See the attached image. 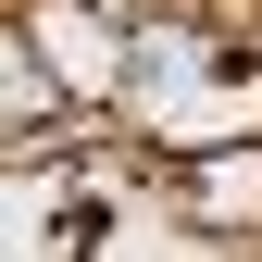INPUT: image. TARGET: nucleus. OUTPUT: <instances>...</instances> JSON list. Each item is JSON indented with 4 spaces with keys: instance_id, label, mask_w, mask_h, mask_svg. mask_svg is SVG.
<instances>
[{
    "instance_id": "2",
    "label": "nucleus",
    "mask_w": 262,
    "mask_h": 262,
    "mask_svg": "<svg viewBox=\"0 0 262 262\" xmlns=\"http://www.w3.org/2000/svg\"><path fill=\"white\" fill-rule=\"evenodd\" d=\"M13 25L50 50V75L75 100H125V75H138V25L125 13H100V0H13Z\"/></svg>"
},
{
    "instance_id": "1",
    "label": "nucleus",
    "mask_w": 262,
    "mask_h": 262,
    "mask_svg": "<svg viewBox=\"0 0 262 262\" xmlns=\"http://www.w3.org/2000/svg\"><path fill=\"white\" fill-rule=\"evenodd\" d=\"M125 113L162 162L262 138V50H237V25H138V75H125Z\"/></svg>"
},
{
    "instance_id": "3",
    "label": "nucleus",
    "mask_w": 262,
    "mask_h": 262,
    "mask_svg": "<svg viewBox=\"0 0 262 262\" xmlns=\"http://www.w3.org/2000/svg\"><path fill=\"white\" fill-rule=\"evenodd\" d=\"M175 175H187V200H200V225H225V237H237V225H262V138L187 150Z\"/></svg>"
}]
</instances>
